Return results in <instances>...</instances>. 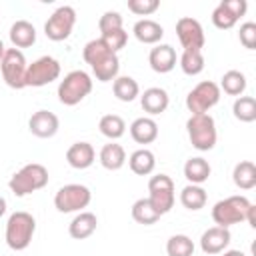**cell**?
I'll return each instance as SVG.
<instances>
[{
  "instance_id": "obj_1",
  "label": "cell",
  "mask_w": 256,
  "mask_h": 256,
  "mask_svg": "<svg viewBox=\"0 0 256 256\" xmlns=\"http://www.w3.org/2000/svg\"><path fill=\"white\" fill-rule=\"evenodd\" d=\"M82 58L86 60V64H90L92 74L96 76L98 82H110L118 78V72H120L118 54L112 52L100 38H94L84 46Z\"/></svg>"
},
{
  "instance_id": "obj_2",
  "label": "cell",
  "mask_w": 256,
  "mask_h": 256,
  "mask_svg": "<svg viewBox=\"0 0 256 256\" xmlns=\"http://www.w3.org/2000/svg\"><path fill=\"white\" fill-rule=\"evenodd\" d=\"M48 170L46 166L38 164V162H32V164H26L22 166L16 174H12L10 182H8V188L12 190L14 196L22 198V196H28L40 188H44L48 184Z\"/></svg>"
},
{
  "instance_id": "obj_3",
  "label": "cell",
  "mask_w": 256,
  "mask_h": 256,
  "mask_svg": "<svg viewBox=\"0 0 256 256\" xmlns=\"http://www.w3.org/2000/svg\"><path fill=\"white\" fill-rule=\"evenodd\" d=\"M36 232V220L32 214L28 212H14L10 214L8 222H6V244L20 252V250H26L32 242V236Z\"/></svg>"
},
{
  "instance_id": "obj_4",
  "label": "cell",
  "mask_w": 256,
  "mask_h": 256,
  "mask_svg": "<svg viewBox=\"0 0 256 256\" xmlns=\"http://www.w3.org/2000/svg\"><path fill=\"white\" fill-rule=\"evenodd\" d=\"M92 92V78L84 70H72L58 84V100L64 106L80 104Z\"/></svg>"
},
{
  "instance_id": "obj_5",
  "label": "cell",
  "mask_w": 256,
  "mask_h": 256,
  "mask_svg": "<svg viewBox=\"0 0 256 256\" xmlns=\"http://www.w3.org/2000/svg\"><path fill=\"white\" fill-rule=\"evenodd\" d=\"M186 130H188L190 144L196 150L208 152L216 146V140H218L216 122L210 114H192L186 122Z\"/></svg>"
},
{
  "instance_id": "obj_6",
  "label": "cell",
  "mask_w": 256,
  "mask_h": 256,
  "mask_svg": "<svg viewBox=\"0 0 256 256\" xmlns=\"http://www.w3.org/2000/svg\"><path fill=\"white\" fill-rule=\"evenodd\" d=\"M250 208V200L246 196H228L220 202L214 204L212 208V220L216 222V226L222 228H230L232 224L244 222L246 220V212Z\"/></svg>"
},
{
  "instance_id": "obj_7",
  "label": "cell",
  "mask_w": 256,
  "mask_h": 256,
  "mask_svg": "<svg viewBox=\"0 0 256 256\" xmlns=\"http://www.w3.org/2000/svg\"><path fill=\"white\" fill-rule=\"evenodd\" d=\"M90 200H92L90 188H86L84 184H66L56 192L54 206L58 212L70 214V212H80L82 208H86Z\"/></svg>"
},
{
  "instance_id": "obj_8",
  "label": "cell",
  "mask_w": 256,
  "mask_h": 256,
  "mask_svg": "<svg viewBox=\"0 0 256 256\" xmlns=\"http://www.w3.org/2000/svg\"><path fill=\"white\" fill-rule=\"evenodd\" d=\"M148 200L154 206V210L162 216L172 210L176 194H174V182L168 174H156L148 182Z\"/></svg>"
},
{
  "instance_id": "obj_9",
  "label": "cell",
  "mask_w": 256,
  "mask_h": 256,
  "mask_svg": "<svg viewBox=\"0 0 256 256\" xmlns=\"http://www.w3.org/2000/svg\"><path fill=\"white\" fill-rule=\"evenodd\" d=\"M218 102H220V88L212 80H204L196 84L186 96V108L192 114H208V110L214 108Z\"/></svg>"
},
{
  "instance_id": "obj_10",
  "label": "cell",
  "mask_w": 256,
  "mask_h": 256,
  "mask_svg": "<svg viewBox=\"0 0 256 256\" xmlns=\"http://www.w3.org/2000/svg\"><path fill=\"white\" fill-rule=\"evenodd\" d=\"M74 24H76V10L72 6H60L46 20L44 34L52 42H62L72 34Z\"/></svg>"
},
{
  "instance_id": "obj_11",
  "label": "cell",
  "mask_w": 256,
  "mask_h": 256,
  "mask_svg": "<svg viewBox=\"0 0 256 256\" xmlns=\"http://www.w3.org/2000/svg\"><path fill=\"white\" fill-rule=\"evenodd\" d=\"M26 68H28L26 66V58L18 48H8L4 52V58L0 60V70H2L4 82L10 88H14V90L26 88V84H24Z\"/></svg>"
},
{
  "instance_id": "obj_12",
  "label": "cell",
  "mask_w": 256,
  "mask_h": 256,
  "mask_svg": "<svg viewBox=\"0 0 256 256\" xmlns=\"http://www.w3.org/2000/svg\"><path fill=\"white\" fill-rule=\"evenodd\" d=\"M58 76H60V62L52 56H42L34 60L32 64H28L24 84L32 88H40V86L54 82Z\"/></svg>"
},
{
  "instance_id": "obj_13",
  "label": "cell",
  "mask_w": 256,
  "mask_h": 256,
  "mask_svg": "<svg viewBox=\"0 0 256 256\" xmlns=\"http://www.w3.org/2000/svg\"><path fill=\"white\" fill-rule=\"evenodd\" d=\"M176 36L184 50H202L206 42L202 24L190 16H184L176 22Z\"/></svg>"
},
{
  "instance_id": "obj_14",
  "label": "cell",
  "mask_w": 256,
  "mask_h": 256,
  "mask_svg": "<svg viewBox=\"0 0 256 256\" xmlns=\"http://www.w3.org/2000/svg\"><path fill=\"white\" fill-rule=\"evenodd\" d=\"M246 0H222L212 12V24L218 30H230L246 14Z\"/></svg>"
},
{
  "instance_id": "obj_15",
  "label": "cell",
  "mask_w": 256,
  "mask_h": 256,
  "mask_svg": "<svg viewBox=\"0 0 256 256\" xmlns=\"http://www.w3.org/2000/svg\"><path fill=\"white\" fill-rule=\"evenodd\" d=\"M60 128V120L50 110H38L28 120V130L38 138H52Z\"/></svg>"
},
{
  "instance_id": "obj_16",
  "label": "cell",
  "mask_w": 256,
  "mask_h": 256,
  "mask_svg": "<svg viewBox=\"0 0 256 256\" xmlns=\"http://www.w3.org/2000/svg\"><path fill=\"white\" fill-rule=\"evenodd\" d=\"M230 240H232V236H230L228 228L212 226L200 236V248L204 254H220L228 248Z\"/></svg>"
},
{
  "instance_id": "obj_17",
  "label": "cell",
  "mask_w": 256,
  "mask_h": 256,
  "mask_svg": "<svg viewBox=\"0 0 256 256\" xmlns=\"http://www.w3.org/2000/svg\"><path fill=\"white\" fill-rule=\"evenodd\" d=\"M150 68L158 74H166L176 66V50L170 44H156L148 54Z\"/></svg>"
},
{
  "instance_id": "obj_18",
  "label": "cell",
  "mask_w": 256,
  "mask_h": 256,
  "mask_svg": "<svg viewBox=\"0 0 256 256\" xmlns=\"http://www.w3.org/2000/svg\"><path fill=\"white\" fill-rule=\"evenodd\" d=\"M170 104V96L164 88H158V86H152V88H146L140 96V106L144 112H148L150 116H156V114H162Z\"/></svg>"
},
{
  "instance_id": "obj_19",
  "label": "cell",
  "mask_w": 256,
  "mask_h": 256,
  "mask_svg": "<svg viewBox=\"0 0 256 256\" xmlns=\"http://www.w3.org/2000/svg\"><path fill=\"white\" fill-rule=\"evenodd\" d=\"M96 152L92 148L90 142H74L68 150H66V162L76 168V170H86L94 164Z\"/></svg>"
},
{
  "instance_id": "obj_20",
  "label": "cell",
  "mask_w": 256,
  "mask_h": 256,
  "mask_svg": "<svg viewBox=\"0 0 256 256\" xmlns=\"http://www.w3.org/2000/svg\"><path fill=\"white\" fill-rule=\"evenodd\" d=\"M130 136L138 144H152L158 138V124L150 116H140L130 124Z\"/></svg>"
},
{
  "instance_id": "obj_21",
  "label": "cell",
  "mask_w": 256,
  "mask_h": 256,
  "mask_svg": "<svg viewBox=\"0 0 256 256\" xmlns=\"http://www.w3.org/2000/svg\"><path fill=\"white\" fill-rule=\"evenodd\" d=\"M96 226H98L96 214H92V212H78L72 218V222L68 226V232H70V236L74 240H86V238H90L96 232Z\"/></svg>"
},
{
  "instance_id": "obj_22",
  "label": "cell",
  "mask_w": 256,
  "mask_h": 256,
  "mask_svg": "<svg viewBox=\"0 0 256 256\" xmlns=\"http://www.w3.org/2000/svg\"><path fill=\"white\" fill-rule=\"evenodd\" d=\"M132 32H134L136 40L142 42V44H158L162 40V36H164V28L156 20H150V18L138 20L134 24Z\"/></svg>"
},
{
  "instance_id": "obj_23",
  "label": "cell",
  "mask_w": 256,
  "mask_h": 256,
  "mask_svg": "<svg viewBox=\"0 0 256 256\" xmlns=\"http://www.w3.org/2000/svg\"><path fill=\"white\" fill-rule=\"evenodd\" d=\"M10 42L14 48H28L36 42V28L28 20H16L10 26Z\"/></svg>"
},
{
  "instance_id": "obj_24",
  "label": "cell",
  "mask_w": 256,
  "mask_h": 256,
  "mask_svg": "<svg viewBox=\"0 0 256 256\" xmlns=\"http://www.w3.org/2000/svg\"><path fill=\"white\" fill-rule=\"evenodd\" d=\"M128 166H130V170H132L134 174H138V176H148V174H152L154 168H156V156H154L152 150L140 148V150H136V152L130 154Z\"/></svg>"
},
{
  "instance_id": "obj_25",
  "label": "cell",
  "mask_w": 256,
  "mask_h": 256,
  "mask_svg": "<svg viewBox=\"0 0 256 256\" xmlns=\"http://www.w3.org/2000/svg\"><path fill=\"white\" fill-rule=\"evenodd\" d=\"M98 158H100V164L106 170H120L126 164V150L120 144L110 142V144H104L102 146Z\"/></svg>"
},
{
  "instance_id": "obj_26",
  "label": "cell",
  "mask_w": 256,
  "mask_h": 256,
  "mask_svg": "<svg viewBox=\"0 0 256 256\" xmlns=\"http://www.w3.org/2000/svg\"><path fill=\"white\" fill-rule=\"evenodd\" d=\"M210 172H212V168H210L208 160H204L200 156L190 158L184 164V176H186V180L190 184H198L200 186L202 182H206L210 178Z\"/></svg>"
},
{
  "instance_id": "obj_27",
  "label": "cell",
  "mask_w": 256,
  "mask_h": 256,
  "mask_svg": "<svg viewBox=\"0 0 256 256\" xmlns=\"http://www.w3.org/2000/svg\"><path fill=\"white\" fill-rule=\"evenodd\" d=\"M232 180L240 190H252L256 186V166L250 160H242L232 170Z\"/></svg>"
},
{
  "instance_id": "obj_28",
  "label": "cell",
  "mask_w": 256,
  "mask_h": 256,
  "mask_svg": "<svg viewBox=\"0 0 256 256\" xmlns=\"http://www.w3.org/2000/svg\"><path fill=\"white\" fill-rule=\"evenodd\" d=\"M112 92L120 102H132L140 96V86L132 76H118L112 82Z\"/></svg>"
},
{
  "instance_id": "obj_29",
  "label": "cell",
  "mask_w": 256,
  "mask_h": 256,
  "mask_svg": "<svg viewBox=\"0 0 256 256\" xmlns=\"http://www.w3.org/2000/svg\"><path fill=\"white\" fill-rule=\"evenodd\" d=\"M98 128H100V134H102V136H106L110 142H114V140H118V138L124 136V132H126V122H124V118L118 116V114H106V116L100 118Z\"/></svg>"
},
{
  "instance_id": "obj_30",
  "label": "cell",
  "mask_w": 256,
  "mask_h": 256,
  "mask_svg": "<svg viewBox=\"0 0 256 256\" xmlns=\"http://www.w3.org/2000/svg\"><path fill=\"white\" fill-rule=\"evenodd\" d=\"M206 200H208L206 190L202 186H198V184H188L180 192V202L188 210H200V208H204L206 206Z\"/></svg>"
},
{
  "instance_id": "obj_31",
  "label": "cell",
  "mask_w": 256,
  "mask_h": 256,
  "mask_svg": "<svg viewBox=\"0 0 256 256\" xmlns=\"http://www.w3.org/2000/svg\"><path fill=\"white\" fill-rule=\"evenodd\" d=\"M246 76L240 72V70H228L224 72L222 80H220V92L224 90L228 96H242L244 90H246Z\"/></svg>"
},
{
  "instance_id": "obj_32",
  "label": "cell",
  "mask_w": 256,
  "mask_h": 256,
  "mask_svg": "<svg viewBox=\"0 0 256 256\" xmlns=\"http://www.w3.org/2000/svg\"><path fill=\"white\" fill-rule=\"evenodd\" d=\"M132 218H134L138 224L150 226V224H156V222L160 220V214L154 210V206L150 204L148 198H138V200L132 204Z\"/></svg>"
},
{
  "instance_id": "obj_33",
  "label": "cell",
  "mask_w": 256,
  "mask_h": 256,
  "mask_svg": "<svg viewBox=\"0 0 256 256\" xmlns=\"http://www.w3.org/2000/svg\"><path fill=\"white\" fill-rule=\"evenodd\" d=\"M234 118L240 122H254L256 120V100L252 96H238L232 104Z\"/></svg>"
},
{
  "instance_id": "obj_34",
  "label": "cell",
  "mask_w": 256,
  "mask_h": 256,
  "mask_svg": "<svg viewBox=\"0 0 256 256\" xmlns=\"http://www.w3.org/2000/svg\"><path fill=\"white\" fill-rule=\"evenodd\" d=\"M180 68L186 76H198L204 70L202 50H184L180 56Z\"/></svg>"
},
{
  "instance_id": "obj_35",
  "label": "cell",
  "mask_w": 256,
  "mask_h": 256,
  "mask_svg": "<svg viewBox=\"0 0 256 256\" xmlns=\"http://www.w3.org/2000/svg\"><path fill=\"white\" fill-rule=\"evenodd\" d=\"M168 256H192L194 254V242L186 234H174L166 242Z\"/></svg>"
},
{
  "instance_id": "obj_36",
  "label": "cell",
  "mask_w": 256,
  "mask_h": 256,
  "mask_svg": "<svg viewBox=\"0 0 256 256\" xmlns=\"http://www.w3.org/2000/svg\"><path fill=\"white\" fill-rule=\"evenodd\" d=\"M100 40H102L112 52H118V50H122V48L126 46V42H128V32H126L124 28H120V30H112V32L102 34Z\"/></svg>"
},
{
  "instance_id": "obj_37",
  "label": "cell",
  "mask_w": 256,
  "mask_h": 256,
  "mask_svg": "<svg viewBox=\"0 0 256 256\" xmlns=\"http://www.w3.org/2000/svg\"><path fill=\"white\" fill-rule=\"evenodd\" d=\"M98 28H100L102 34L112 32V30H120L122 28V16H120V12H116V10L104 12L100 16V20H98Z\"/></svg>"
},
{
  "instance_id": "obj_38",
  "label": "cell",
  "mask_w": 256,
  "mask_h": 256,
  "mask_svg": "<svg viewBox=\"0 0 256 256\" xmlns=\"http://www.w3.org/2000/svg\"><path fill=\"white\" fill-rule=\"evenodd\" d=\"M160 8L158 0H128V10L138 16H150Z\"/></svg>"
},
{
  "instance_id": "obj_39",
  "label": "cell",
  "mask_w": 256,
  "mask_h": 256,
  "mask_svg": "<svg viewBox=\"0 0 256 256\" xmlns=\"http://www.w3.org/2000/svg\"><path fill=\"white\" fill-rule=\"evenodd\" d=\"M238 38H240V44L248 50H254L256 48V24L254 22H244L240 26V32H238Z\"/></svg>"
},
{
  "instance_id": "obj_40",
  "label": "cell",
  "mask_w": 256,
  "mask_h": 256,
  "mask_svg": "<svg viewBox=\"0 0 256 256\" xmlns=\"http://www.w3.org/2000/svg\"><path fill=\"white\" fill-rule=\"evenodd\" d=\"M246 222H248L252 228H256V206H254V204H250V208H248V212H246Z\"/></svg>"
},
{
  "instance_id": "obj_41",
  "label": "cell",
  "mask_w": 256,
  "mask_h": 256,
  "mask_svg": "<svg viewBox=\"0 0 256 256\" xmlns=\"http://www.w3.org/2000/svg\"><path fill=\"white\" fill-rule=\"evenodd\" d=\"M222 256H246L244 252H240V250H224V254Z\"/></svg>"
},
{
  "instance_id": "obj_42",
  "label": "cell",
  "mask_w": 256,
  "mask_h": 256,
  "mask_svg": "<svg viewBox=\"0 0 256 256\" xmlns=\"http://www.w3.org/2000/svg\"><path fill=\"white\" fill-rule=\"evenodd\" d=\"M4 212H6V200L0 196V218L4 216Z\"/></svg>"
},
{
  "instance_id": "obj_43",
  "label": "cell",
  "mask_w": 256,
  "mask_h": 256,
  "mask_svg": "<svg viewBox=\"0 0 256 256\" xmlns=\"http://www.w3.org/2000/svg\"><path fill=\"white\" fill-rule=\"evenodd\" d=\"M4 52H6V48H4V42L0 40V60L4 58Z\"/></svg>"
}]
</instances>
